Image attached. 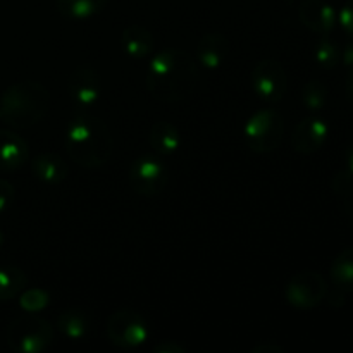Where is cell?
<instances>
[{"label":"cell","mask_w":353,"mask_h":353,"mask_svg":"<svg viewBox=\"0 0 353 353\" xmlns=\"http://www.w3.org/2000/svg\"><path fill=\"white\" fill-rule=\"evenodd\" d=\"M200 81L199 62L181 48L168 47L150 59L147 90L157 102L176 103L188 99Z\"/></svg>","instance_id":"1"},{"label":"cell","mask_w":353,"mask_h":353,"mask_svg":"<svg viewBox=\"0 0 353 353\" xmlns=\"http://www.w3.org/2000/svg\"><path fill=\"white\" fill-rule=\"evenodd\" d=\"M65 150L85 169H99L112 159L114 140L109 126L90 114H78L65 128Z\"/></svg>","instance_id":"2"},{"label":"cell","mask_w":353,"mask_h":353,"mask_svg":"<svg viewBox=\"0 0 353 353\" xmlns=\"http://www.w3.org/2000/svg\"><path fill=\"white\" fill-rule=\"evenodd\" d=\"M50 93L34 79L14 83L0 95V119L14 130H28L48 112Z\"/></svg>","instance_id":"3"},{"label":"cell","mask_w":353,"mask_h":353,"mask_svg":"<svg viewBox=\"0 0 353 353\" xmlns=\"http://www.w3.org/2000/svg\"><path fill=\"white\" fill-rule=\"evenodd\" d=\"M6 338L10 350L17 353H41L54 341V327L43 317L26 312L9 324Z\"/></svg>","instance_id":"4"},{"label":"cell","mask_w":353,"mask_h":353,"mask_svg":"<svg viewBox=\"0 0 353 353\" xmlns=\"http://www.w3.org/2000/svg\"><path fill=\"white\" fill-rule=\"evenodd\" d=\"M243 137L248 148L255 154H271L278 150L285 137V121L278 110L265 107L247 119Z\"/></svg>","instance_id":"5"},{"label":"cell","mask_w":353,"mask_h":353,"mask_svg":"<svg viewBox=\"0 0 353 353\" xmlns=\"http://www.w3.org/2000/svg\"><path fill=\"white\" fill-rule=\"evenodd\" d=\"M107 340L117 348L133 350L148 340V324L140 312L133 309H119L107 319Z\"/></svg>","instance_id":"6"},{"label":"cell","mask_w":353,"mask_h":353,"mask_svg":"<svg viewBox=\"0 0 353 353\" xmlns=\"http://www.w3.org/2000/svg\"><path fill=\"white\" fill-rule=\"evenodd\" d=\"M130 186L141 196H157L169 183V169L157 154H145L131 164Z\"/></svg>","instance_id":"7"},{"label":"cell","mask_w":353,"mask_h":353,"mask_svg":"<svg viewBox=\"0 0 353 353\" xmlns=\"http://www.w3.org/2000/svg\"><path fill=\"white\" fill-rule=\"evenodd\" d=\"M252 88L264 103H278L285 99L288 90V76L276 59H262L254 65L250 74Z\"/></svg>","instance_id":"8"},{"label":"cell","mask_w":353,"mask_h":353,"mask_svg":"<svg viewBox=\"0 0 353 353\" xmlns=\"http://www.w3.org/2000/svg\"><path fill=\"white\" fill-rule=\"evenodd\" d=\"M327 283L316 271H302L293 276L285 286V299L293 309L310 310L326 300Z\"/></svg>","instance_id":"9"},{"label":"cell","mask_w":353,"mask_h":353,"mask_svg":"<svg viewBox=\"0 0 353 353\" xmlns=\"http://www.w3.org/2000/svg\"><path fill=\"white\" fill-rule=\"evenodd\" d=\"M68 93L78 109L86 110L97 105L102 95V81L99 72L90 65H79L68 79Z\"/></svg>","instance_id":"10"},{"label":"cell","mask_w":353,"mask_h":353,"mask_svg":"<svg viewBox=\"0 0 353 353\" xmlns=\"http://www.w3.org/2000/svg\"><path fill=\"white\" fill-rule=\"evenodd\" d=\"M330 134V126L324 119L316 116L305 117L295 126L292 133V147L299 154L310 155L324 147Z\"/></svg>","instance_id":"11"},{"label":"cell","mask_w":353,"mask_h":353,"mask_svg":"<svg viewBox=\"0 0 353 353\" xmlns=\"http://www.w3.org/2000/svg\"><path fill=\"white\" fill-rule=\"evenodd\" d=\"M300 23L321 37H327L338 23L333 6L324 0H302L299 3Z\"/></svg>","instance_id":"12"},{"label":"cell","mask_w":353,"mask_h":353,"mask_svg":"<svg viewBox=\"0 0 353 353\" xmlns=\"http://www.w3.org/2000/svg\"><path fill=\"white\" fill-rule=\"evenodd\" d=\"M30 157L28 143L21 134L0 130V171L12 172L23 168Z\"/></svg>","instance_id":"13"},{"label":"cell","mask_w":353,"mask_h":353,"mask_svg":"<svg viewBox=\"0 0 353 353\" xmlns=\"http://www.w3.org/2000/svg\"><path fill=\"white\" fill-rule=\"evenodd\" d=\"M230 52L228 38L221 33H207L196 43V59L202 68L216 71L224 64Z\"/></svg>","instance_id":"14"},{"label":"cell","mask_w":353,"mask_h":353,"mask_svg":"<svg viewBox=\"0 0 353 353\" xmlns=\"http://www.w3.org/2000/svg\"><path fill=\"white\" fill-rule=\"evenodd\" d=\"M31 171L34 178L40 179L45 185H59L68 178V164L61 155L52 154V152L37 155L31 161Z\"/></svg>","instance_id":"15"},{"label":"cell","mask_w":353,"mask_h":353,"mask_svg":"<svg viewBox=\"0 0 353 353\" xmlns=\"http://www.w3.org/2000/svg\"><path fill=\"white\" fill-rule=\"evenodd\" d=\"M121 47L131 59H145L154 52V34L140 24H130L121 34Z\"/></svg>","instance_id":"16"},{"label":"cell","mask_w":353,"mask_h":353,"mask_svg":"<svg viewBox=\"0 0 353 353\" xmlns=\"http://www.w3.org/2000/svg\"><path fill=\"white\" fill-rule=\"evenodd\" d=\"M148 143L159 157H168L178 152L181 145L179 130L169 121H157L148 133Z\"/></svg>","instance_id":"17"},{"label":"cell","mask_w":353,"mask_h":353,"mask_svg":"<svg viewBox=\"0 0 353 353\" xmlns=\"http://www.w3.org/2000/svg\"><path fill=\"white\" fill-rule=\"evenodd\" d=\"M92 327V317L81 309H68L59 314L57 330L72 341L85 340Z\"/></svg>","instance_id":"18"},{"label":"cell","mask_w":353,"mask_h":353,"mask_svg":"<svg viewBox=\"0 0 353 353\" xmlns=\"http://www.w3.org/2000/svg\"><path fill=\"white\" fill-rule=\"evenodd\" d=\"M107 2L109 0H55V7L65 19L85 21L102 12Z\"/></svg>","instance_id":"19"},{"label":"cell","mask_w":353,"mask_h":353,"mask_svg":"<svg viewBox=\"0 0 353 353\" xmlns=\"http://www.w3.org/2000/svg\"><path fill=\"white\" fill-rule=\"evenodd\" d=\"M330 274L331 281L338 290L345 293H353V247L345 248L334 257Z\"/></svg>","instance_id":"20"},{"label":"cell","mask_w":353,"mask_h":353,"mask_svg":"<svg viewBox=\"0 0 353 353\" xmlns=\"http://www.w3.org/2000/svg\"><path fill=\"white\" fill-rule=\"evenodd\" d=\"M26 283L28 276L24 274L23 269L14 265L0 268V303L10 302L19 296L21 292L26 288Z\"/></svg>","instance_id":"21"},{"label":"cell","mask_w":353,"mask_h":353,"mask_svg":"<svg viewBox=\"0 0 353 353\" xmlns=\"http://www.w3.org/2000/svg\"><path fill=\"white\" fill-rule=\"evenodd\" d=\"M327 88L319 79H310L302 88V103L310 112H319L326 107Z\"/></svg>","instance_id":"22"},{"label":"cell","mask_w":353,"mask_h":353,"mask_svg":"<svg viewBox=\"0 0 353 353\" xmlns=\"http://www.w3.org/2000/svg\"><path fill=\"white\" fill-rule=\"evenodd\" d=\"M314 57L323 69H334L341 62V50L336 41L331 40L327 34V37H321V40L317 41Z\"/></svg>","instance_id":"23"},{"label":"cell","mask_w":353,"mask_h":353,"mask_svg":"<svg viewBox=\"0 0 353 353\" xmlns=\"http://www.w3.org/2000/svg\"><path fill=\"white\" fill-rule=\"evenodd\" d=\"M48 303H50V296H48L47 292L40 288H24L19 295V305L24 312L38 314L43 309H47Z\"/></svg>","instance_id":"24"},{"label":"cell","mask_w":353,"mask_h":353,"mask_svg":"<svg viewBox=\"0 0 353 353\" xmlns=\"http://www.w3.org/2000/svg\"><path fill=\"white\" fill-rule=\"evenodd\" d=\"M333 192L336 193L340 199H347L353 192V174L350 171H341L334 176L333 179Z\"/></svg>","instance_id":"25"},{"label":"cell","mask_w":353,"mask_h":353,"mask_svg":"<svg viewBox=\"0 0 353 353\" xmlns=\"http://www.w3.org/2000/svg\"><path fill=\"white\" fill-rule=\"evenodd\" d=\"M14 196H16V190L10 185L7 179H0V216L3 212H7L10 205L14 202Z\"/></svg>","instance_id":"26"},{"label":"cell","mask_w":353,"mask_h":353,"mask_svg":"<svg viewBox=\"0 0 353 353\" xmlns=\"http://www.w3.org/2000/svg\"><path fill=\"white\" fill-rule=\"evenodd\" d=\"M338 23L341 24L345 33L350 38H353V0H347L345 6L341 7L340 16H338Z\"/></svg>","instance_id":"27"},{"label":"cell","mask_w":353,"mask_h":353,"mask_svg":"<svg viewBox=\"0 0 353 353\" xmlns=\"http://www.w3.org/2000/svg\"><path fill=\"white\" fill-rule=\"evenodd\" d=\"M155 353H185L186 348L181 345L174 343V341H164V343H159L154 348Z\"/></svg>","instance_id":"28"},{"label":"cell","mask_w":353,"mask_h":353,"mask_svg":"<svg viewBox=\"0 0 353 353\" xmlns=\"http://www.w3.org/2000/svg\"><path fill=\"white\" fill-rule=\"evenodd\" d=\"M252 352L254 353H283V348L279 347V345L268 341V343L257 345V347H255Z\"/></svg>","instance_id":"29"},{"label":"cell","mask_w":353,"mask_h":353,"mask_svg":"<svg viewBox=\"0 0 353 353\" xmlns=\"http://www.w3.org/2000/svg\"><path fill=\"white\" fill-rule=\"evenodd\" d=\"M341 62L345 64V68H353V41L347 43L341 50Z\"/></svg>","instance_id":"30"},{"label":"cell","mask_w":353,"mask_h":353,"mask_svg":"<svg viewBox=\"0 0 353 353\" xmlns=\"http://www.w3.org/2000/svg\"><path fill=\"white\" fill-rule=\"evenodd\" d=\"M345 90H347V97L353 100V68H348L347 81H345Z\"/></svg>","instance_id":"31"},{"label":"cell","mask_w":353,"mask_h":353,"mask_svg":"<svg viewBox=\"0 0 353 353\" xmlns=\"http://www.w3.org/2000/svg\"><path fill=\"white\" fill-rule=\"evenodd\" d=\"M343 209H345V214H347L350 219H353V192L350 193V195L347 196V199H343Z\"/></svg>","instance_id":"32"},{"label":"cell","mask_w":353,"mask_h":353,"mask_svg":"<svg viewBox=\"0 0 353 353\" xmlns=\"http://www.w3.org/2000/svg\"><path fill=\"white\" fill-rule=\"evenodd\" d=\"M347 171L353 174V145L347 150Z\"/></svg>","instance_id":"33"},{"label":"cell","mask_w":353,"mask_h":353,"mask_svg":"<svg viewBox=\"0 0 353 353\" xmlns=\"http://www.w3.org/2000/svg\"><path fill=\"white\" fill-rule=\"evenodd\" d=\"M286 3H288V6H299L300 2H302V0H285Z\"/></svg>","instance_id":"34"},{"label":"cell","mask_w":353,"mask_h":353,"mask_svg":"<svg viewBox=\"0 0 353 353\" xmlns=\"http://www.w3.org/2000/svg\"><path fill=\"white\" fill-rule=\"evenodd\" d=\"M3 241H6V238H3V233H2V231H0V248L3 247Z\"/></svg>","instance_id":"35"}]
</instances>
